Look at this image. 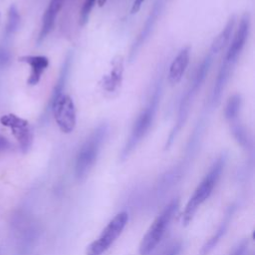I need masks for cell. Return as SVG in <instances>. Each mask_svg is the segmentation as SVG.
I'll list each match as a JSON object with an SVG mask.
<instances>
[{
	"label": "cell",
	"mask_w": 255,
	"mask_h": 255,
	"mask_svg": "<svg viewBox=\"0 0 255 255\" xmlns=\"http://www.w3.org/2000/svg\"><path fill=\"white\" fill-rule=\"evenodd\" d=\"M162 94V77L159 75L148 94L147 101L144 107L138 113L135 121L132 124L128 137L127 138L123 149L120 154L122 161L126 160L141 142V140L146 136L155 119V115L158 110Z\"/></svg>",
	"instance_id": "1"
},
{
	"label": "cell",
	"mask_w": 255,
	"mask_h": 255,
	"mask_svg": "<svg viewBox=\"0 0 255 255\" xmlns=\"http://www.w3.org/2000/svg\"><path fill=\"white\" fill-rule=\"evenodd\" d=\"M209 70H210L209 64L206 62H203V61L200 62V64L196 68L187 89L185 90V92L182 94V96L180 98L174 125L171 128V129L167 135L165 144H164L165 150H168L171 147L174 140L180 133L181 129L184 128V126L188 120L189 112L191 110L193 101H194L196 95L198 94V92L200 91L201 87L203 86V83L209 73Z\"/></svg>",
	"instance_id": "2"
},
{
	"label": "cell",
	"mask_w": 255,
	"mask_h": 255,
	"mask_svg": "<svg viewBox=\"0 0 255 255\" xmlns=\"http://www.w3.org/2000/svg\"><path fill=\"white\" fill-rule=\"evenodd\" d=\"M110 133L108 123H100L81 145L75 161V176L79 181L87 178L93 169Z\"/></svg>",
	"instance_id": "3"
},
{
	"label": "cell",
	"mask_w": 255,
	"mask_h": 255,
	"mask_svg": "<svg viewBox=\"0 0 255 255\" xmlns=\"http://www.w3.org/2000/svg\"><path fill=\"white\" fill-rule=\"evenodd\" d=\"M227 161V153L222 152L212 163L208 172L197 185L192 195L188 199L184 211L182 213V224L187 226L193 219L199 206L211 195L215 185L217 184L221 173Z\"/></svg>",
	"instance_id": "4"
},
{
	"label": "cell",
	"mask_w": 255,
	"mask_h": 255,
	"mask_svg": "<svg viewBox=\"0 0 255 255\" xmlns=\"http://www.w3.org/2000/svg\"><path fill=\"white\" fill-rule=\"evenodd\" d=\"M178 205L179 198L177 197L171 200L152 221L139 243L138 252L140 255H148L158 245L168 225L170 224V221L175 214Z\"/></svg>",
	"instance_id": "5"
},
{
	"label": "cell",
	"mask_w": 255,
	"mask_h": 255,
	"mask_svg": "<svg viewBox=\"0 0 255 255\" xmlns=\"http://www.w3.org/2000/svg\"><path fill=\"white\" fill-rule=\"evenodd\" d=\"M128 221V214L126 211L118 213L103 229L99 237L94 240L86 250V255L104 254L120 237Z\"/></svg>",
	"instance_id": "6"
},
{
	"label": "cell",
	"mask_w": 255,
	"mask_h": 255,
	"mask_svg": "<svg viewBox=\"0 0 255 255\" xmlns=\"http://www.w3.org/2000/svg\"><path fill=\"white\" fill-rule=\"evenodd\" d=\"M50 107L59 129L64 133H71L77 126V110L73 98L66 93L52 99Z\"/></svg>",
	"instance_id": "7"
},
{
	"label": "cell",
	"mask_w": 255,
	"mask_h": 255,
	"mask_svg": "<svg viewBox=\"0 0 255 255\" xmlns=\"http://www.w3.org/2000/svg\"><path fill=\"white\" fill-rule=\"evenodd\" d=\"M251 28V17L248 12H245L240 18L238 27L236 28L232 40L228 43V49L224 56L223 62L235 67L242 51L245 48L246 42L248 40Z\"/></svg>",
	"instance_id": "8"
},
{
	"label": "cell",
	"mask_w": 255,
	"mask_h": 255,
	"mask_svg": "<svg viewBox=\"0 0 255 255\" xmlns=\"http://www.w3.org/2000/svg\"><path fill=\"white\" fill-rule=\"evenodd\" d=\"M162 8H163V0H155L154 3L152 4V7L150 8V11L141 27L139 33L137 34V37L134 39V41L132 42V44L130 46L129 53H128L129 62H132L136 58L139 50L142 48V46L145 44V42L149 38V36L152 33V30L159 18Z\"/></svg>",
	"instance_id": "9"
},
{
	"label": "cell",
	"mask_w": 255,
	"mask_h": 255,
	"mask_svg": "<svg viewBox=\"0 0 255 255\" xmlns=\"http://www.w3.org/2000/svg\"><path fill=\"white\" fill-rule=\"evenodd\" d=\"M0 123L5 127L10 128L13 135L19 143L20 149L23 152H27L33 141V133L29 123L14 114L2 116L0 118Z\"/></svg>",
	"instance_id": "10"
},
{
	"label": "cell",
	"mask_w": 255,
	"mask_h": 255,
	"mask_svg": "<svg viewBox=\"0 0 255 255\" xmlns=\"http://www.w3.org/2000/svg\"><path fill=\"white\" fill-rule=\"evenodd\" d=\"M190 54V46H185L177 53V55L171 61L167 73V81L171 86L178 84L184 76L189 65Z\"/></svg>",
	"instance_id": "11"
},
{
	"label": "cell",
	"mask_w": 255,
	"mask_h": 255,
	"mask_svg": "<svg viewBox=\"0 0 255 255\" xmlns=\"http://www.w3.org/2000/svg\"><path fill=\"white\" fill-rule=\"evenodd\" d=\"M67 0H50L43 16H42V23L41 28L38 36V43H42L47 36L51 33L56 23V19L65 5Z\"/></svg>",
	"instance_id": "12"
},
{
	"label": "cell",
	"mask_w": 255,
	"mask_h": 255,
	"mask_svg": "<svg viewBox=\"0 0 255 255\" xmlns=\"http://www.w3.org/2000/svg\"><path fill=\"white\" fill-rule=\"evenodd\" d=\"M235 204H231L225 211L223 218L220 222V224L218 225L216 231L214 232V234L212 236H210V238L202 245L199 254L200 255H208L215 247L216 245L219 243V241L222 239V237L225 235V233L228 230V227L232 221L234 212H235Z\"/></svg>",
	"instance_id": "13"
},
{
	"label": "cell",
	"mask_w": 255,
	"mask_h": 255,
	"mask_svg": "<svg viewBox=\"0 0 255 255\" xmlns=\"http://www.w3.org/2000/svg\"><path fill=\"white\" fill-rule=\"evenodd\" d=\"M19 61L26 63L31 67L30 76L27 80V84L30 86H35L40 82L43 73L49 66V59L42 55L22 56L19 58Z\"/></svg>",
	"instance_id": "14"
},
{
	"label": "cell",
	"mask_w": 255,
	"mask_h": 255,
	"mask_svg": "<svg viewBox=\"0 0 255 255\" xmlns=\"http://www.w3.org/2000/svg\"><path fill=\"white\" fill-rule=\"evenodd\" d=\"M124 73V62L121 57L115 59L112 69L108 75L103 78L102 87L108 93L117 92L121 86Z\"/></svg>",
	"instance_id": "15"
},
{
	"label": "cell",
	"mask_w": 255,
	"mask_h": 255,
	"mask_svg": "<svg viewBox=\"0 0 255 255\" xmlns=\"http://www.w3.org/2000/svg\"><path fill=\"white\" fill-rule=\"evenodd\" d=\"M235 24H236V16L232 15L226 22L221 32L212 41L210 48L208 50L209 53H211L213 56L216 57L228 45V43L231 40Z\"/></svg>",
	"instance_id": "16"
},
{
	"label": "cell",
	"mask_w": 255,
	"mask_h": 255,
	"mask_svg": "<svg viewBox=\"0 0 255 255\" xmlns=\"http://www.w3.org/2000/svg\"><path fill=\"white\" fill-rule=\"evenodd\" d=\"M228 126L232 133V136L238 142V144H240L247 151H252L253 150L252 137L249 131L247 130L246 127L242 123L240 117L228 122Z\"/></svg>",
	"instance_id": "17"
},
{
	"label": "cell",
	"mask_w": 255,
	"mask_h": 255,
	"mask_svg": "<svg viewBox=\"0 0 255 255\" xmlns=\"http://www.w3.org/2000/svg\"><path fill=\"white\" fill-rule=\"evenodd\" d=\"M20 14L18 11V8L16 7V5L12 4L9 9H8V14H7V23L5 26V30H4V41L5 44H3V46L7 47V43L10 41V39L14 36V34L17 32L19 25H20Z\"/></svg>",
	"instance_id": "18"
},
{
	"label": "cell",
	"mask_w": 255,
	"mask_h": 255,
	"mask_svg": "<svg viewBox=\"0 0 255 255\" xmlns=\"http://www.w3.org/2000/svg\"><path fill=\"white\" fill-rule=\"evenodd\" d=\"M242 104L243 101L240 94H234L227 100L224 108V118L227 123L240 117Z\"/></svg>",
	"instance_id": "19"
},
{
	"label": "cell",
	"mask_w": 255,
	"mask_h": 255,
	"mask_svg": "<svg viewBox=\"0 0 255 255\" xmlns=\"http://www.w3.org/2000/svg\"><path fill=\"white\" fill-rule=\"evenodd\" d=\"M97 2H98V0H85L84 1L81 12H80V25L83 26L88 22L90 15H91Z\"/></svg>",
	"instance_id": "20"
},
{
	"label": "cell",
	"mask_w": 255,
	"mask_h": 255,
	"mask_svg": "<svg viewBox=\"0 0 255 255\" xmlns=\"http://www.w3.org/2000/svg\"><path fill=\"white\" fill-rule=\"evenodd\" d=\"M10 62V52L9 49L5 46L0 48V66L6 67Z\"/></svg>",
	"instance_id": "21"
},
{
	"label": "cell",
	"mask_w": 255,
	"mask_h": 255,
	"mask_svg": "<svg viewBox=\"0 0 255 255\" xmlns=\"http://www.w3.org/2000/svg\"><path fill=\"white\" fill-rule=\"evenodd\" d=\"M145 1H146V0H133V2H132V4H131V8H130V13H131V14H136V13L140 10L142 4H143Z\"/></svg>",
	"instance_id": "22"
},
{
	"label": "cell",
	"mask_w": 255,
	"mask_h": 255,
	"mask_svg": "<svg viewBox=\"0 0 255 255\" xmlns=\"http://www.w3.org/2000/svg\"><path fill=\"white\" fill-rule=\"evenodd\" d=\"M10 145L11 144H10L9 140L5 136L0 134V153L7 150L10 147Z\"/></svg>",
	"instance_id": "23"
},
{
	"label": "cell",
	"mask_w": 255,
	"mask_h": 255,
	"mask_svg": "<svg viewBox=\"0 0 255 255\" xmlns=\"http://www.w3.org/2000/svg\"><path fill=\"white\" fill-rule=\"evenodd\" d=\"M179 250H180V245H179V244L174 245L166 255H177L178 252H179Z\"/></svg>",
	"instance_id": "24"
},
{
	"label": "cell",
	"mask_w": 255,
	"mask_h": 255,
	"mask_svg": "<svg viewBox=\"0 0 255 255\" xmlns=\"http://www.w3.org/2000/svg\"><path fill=\"white\" fill-rule=\"evenodd\" d=\"M0 22H1V14H0Z\"/></svg>",
	"instance_id": "25"
}]
</instances>
